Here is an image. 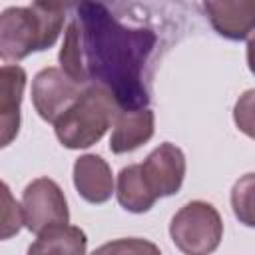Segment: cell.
<instances>
[{
	"instance_id": "17",
	"label": "cell",
	"mask_w": 255,
	"mask_h": 255,
	"mask_svg": "<svg viewBox=\"0 0 255 255\" xmlns=\"http://www.w3.org/2000/svg\"><path fill=\"white\" fill-rule=\"evenodd\" d=\"M24 225V209L18 205L8 189L6 183H2V239H10L20 231Z\"/></svg>"
},
{
	"instance_id": "5",
	"label": "cell",
	"mask_w": 255,
	"mask_h": 255,
	"mask_svg": "<svg viewBox=\"0 0 255 255\" xmlns=\"http://www.w3.org/2000/svg\"><path fill=\"white\" fill-rule=\"evenodd\" d=\"M22 209L24 225L36 235L58 225H68L70 219L68 203L60 185L48 177H38L26 185L22 195Z\"/></svg>"
},
{
	"instance_id": "16",
	"label": "cell",
	"mask_w": 255,
	"mask_h": 255,
	"mask_svg": "<svg viewBox=\"0 0 255 255\" xmlns=\"http://www.w3.org/2000/svg\"><path fill=\"white\" fill-rule=\"evenodd\" d=\"M92 255H161L159 247L147 239H116L94 249Z\"/></svg>"
},
{
	"instance_id": "14",
	"label": "cell",
	"mask_w": 255,
	"mask_h": 255,
	"mask_svg": "<svg viewBox=\"0 0 255 255\" xmlns=\"http://www.w3.org/2000/svg\"><path fill=\"white\" fill-rule=\"evenodd\" d=\"M60 64L64 74H68L74 82L78 84H86V70H84V60H82V48H80V36H78V24L76 20H72L68 24L66 36H64V44L60 50Z\"/></svg>"
},
{
	"instance_id": "12",
	"label": "cell",
	"mask_w": 255,
	"mask_h": 255,
	"mask_svg": "<svg viewBox=\"0 0 255 255\" xmlns=\"http://www.w3.org/2000/svg\"><path fill=\"white\" fill-rule=\"evenodd\" d=\"M86 233L74 225L46 229L28 247V255H86Z\"/></svg>"
},
{
	"instance_id": "4",
	"label": "cell",
	"mask_w": 255,
	"mask_h": 255,
	"mask_svg": "<svg viewBox=\"0 0 255 255\" xmlns=\"http://www.w3.org/2000/svg\"><path fill=\"white\" fill-rule=\"evenodd\" d=\"M169 233L183 255H211L221 243L223 221L211 203L191 201L173 215Z\"/></svg>"
},
{
	"instance_id": "15",
	"label": "cell",
	"mask_w": 255,
	"mask_h": 255,
	"mask_svg": "<svg viewBox=\"0 0 255 255\" xmlns=\"http://www.w3.org/2000/svg\"><path fill=\"white\" fill-rule=\"evenodd\" d=\"M231 207L243 225L255 227V173H245L235 181L231 189Z\"/></svg>"
},
{
	"instance_id": "2",
	"label": "cell",
	"mask_w": 255,
	"mask_h": 255,
	"mask_svg": "<svg viewBox=\"0 0 255 255\" xmlns=\"http://www.w3.org/2000/svg\"><path fill=\"white\" fill-rule=\"evenodd\" d=\"M66 6L34 2L8 8L0 16V54L4 62H18L32 52L50 48L64 26Z\"/></svg>"
},
{
	"instance_id": "6",
	"label": "cell",
	"mask_w": 255,
	"mask_h": 255,
	"mask_svg": "<svg viewBox=\"0 0 255 255\" xmlns=\"http://www.w3.org/2000/svg\"><path fill=\"white\" fill-rule=\"evenodd\" d=\"M82 84L74 82L64 70L44 68L32 82V102L46 122H56L82 94Z\"/></svg>"
},
{
	"instance_id": "9",
	"label": "cell",
	"mask_w": 255,
	"mask_h": 255,
	"mask_svg": "<svg viewBox=\"0 0 255 255\" xmlns=\"http://www.w3.org/2000/svg\"><path fill=\"white\" fill-rule=\"evenodd\" d=\"M203 8L213 28L229 40H243L255 30V0H215Z\"/></svg>"
},
{
	"instance_id": "10",
	"label": "cell",
	"mask_w": 255,
	"mask_h": 255,
	"mask_svg": "<svg viewBox=\"0 0 255 255\" xmlns=\"http://www.w3.org/2000/svg\"><path fill=\"white\" fill-rule=\"evenodd\" d=\"M74 185L78 193L90 203H104L114 193V177L106 159L88 153L74 163Z\"/></svg>"
},
{
	"instance_id": "19",
	"label": "cell",
	"mask_w": 255,
	"mask_h": 255,
	"mask_svg": "<svg viewBox=\"0 0 255 255\" xmlns=\"http://www.w3.org/2000/svg\"><path fill=\"white\" fill-rule=\"evenodd\" d=\"M247 64H249V70L255 74V34L247 42Z\"/></svg>"
},
{
	"instance_id": "18",
	"label": "cell",
	"mask_w": 255,
	"mask_h": 255,
	"mask_svg": "<svg viewBox=\"0 0 255 255\" xmlns=\"http://www.w3.org/2000/svg\"><path fill=\"white\" fill-rule=\"evenodd\" d=\"M233 120L245 135L255 139V90H247L239 96L233 110Z\"/></svg>"
},
{
	"instance_id": "3",
	"label": "cell",
	"mask_w": 255,
	"mask_h": 255,
	"mask_svg": "<svg viewBox=\"0 0 255 255\" xmlns=\"http://www.w3.org/2000/svg\"><path fill=\"white\" fill-rule=\"evenodd\" d=\"M122 112L114 94L98 84L84 88L78 100L54 122L56 135L62 145L80 149L96 143Z\"/></svg>"
},
{
	"instance_id": "13",
	"label": "cell",
	"mask_w": 255,
	"mask_h": 255,
	"mask_svg": "<svg viewBox=\"0 0 255 255\" xmlns=\"http://www.w3.org/2000/svg\"><path fill=\"white\" fill-rule=\"evenodd\" d=\"M118 201L124 209L131 213H141L147 211L155 203V193L147 185L141 163L139 165H128L120 171L118 175Z\"/></svg>"
},
{
	"instance_id": "7",
	"label": "cell",
	"mask_w": 255,
	"mask_h": 255,
	"mask_svg": "<svg viewBox=\"0 0 255 255\" xmlns=\"http://www.w3.org/2000/svg\"><path fill=\"white\" fill-rule=\"evenodd\" d=\"M143 177L155 197H167L179 191L185 177V155L183 151L165 141L155 147L141 163Z\"/></svg>"
},
{
	"instance_id": "8",
	"label": "cell",
	"mask_w": 255,
	"mask_h": 255,
	"mask_svg": "<svg viewBox=\"0 0 255 255\" xmlns=\"http://www.w3.org/2000/svg\"><path fill=\"white\" fill-rule=\"evenodd\" d=\"M26 86V72L6 64L0 70V145H8L20 129V104Z\"/></svg>"
},
{
	"instance_id": "11",
	"label": "cell",
	"mask_w": 255,
	"mask_h": 255,
	"mask_svg": "<svg viewBox=\"0 0 255 255\" xmlns=\"http://www.w3.org/2000/svg\"><path fill=\"white\" fill-rule=\"evenodd\" d=\"M153 135V112L149 108L122 110L116 118L110 137V149L114 153H126L137 149Z\"/></svg>"
},
{
	"instance_id": "1",
	"label": "cell",
	"mask_w": 255,
	"mask_h": 255,
	"mask_svg": "<svg viewBox=\"0 0 255 255\" xmlns=\"http://www.w3.org/2000/svg\"><path fill=\"white\" fill-rule=\"evenodd\" d=\"M76 12L88 82L108 88L122 110L147 108L141 72L155 46V34L122 24L104 4L84 2Z\"/></svg>"
}]
</instances>
